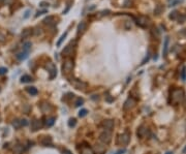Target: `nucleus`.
<instances>
[{"instance_id":"nucleus-1","label":"nucleus","mask_w":186,"mask_h":154,"mask_svg":"<svg viewBox=\"0 0 186 154\" xmlns=\"http://www.w3.org/2000/svg\"><path fill=\"white\" fill-rule=\"evenodd\" d=\"M172 102L174 105H178L184 100V92L181 89H175L172 92Z\"/></svg>"},{"instance_id":"nucleus-2","label":"nucleus","mask_w":186,"mask_h":154,"mask_svg":"<svg viewBox=\"0 0 186 154\" xmlns=\"http://www.w3.org/2000/svg\"><path fill=\"white\" fill-rule=\"evenodd\" d=\"M69 83L75 88V89H79V90H84L87 87V84L85 82H83L81 80H78V79H74V78H70Z\"/></svg>"},{"instance_id":"nucleus-3","label":"nucleus","mask_w":186,"mask_h":154,"mask_svg":"<svg viewBox=\"0 0 186 154\" xmlns=\"http://www.w3.org/2000/svg\"><path fill=\"white\" fill-rule=\"evenodd\" d=\"M73 61H72V59H66L64 62H63V65H62V71H63V73H65V74H67V73H69L72 69H73Z\"/></svg>"},{"instance_id":"nucleus-4","label":"nucleus","mask_w":186,"mask_h":154,"mask_svg":"<svg viewBox=\"0 0 186 154\" xmlns=\"http://www.w3.org/2000/svg\"><path fill=\"white\" fill-rule=\"evenodd\" d=\"M99 141L104 145H108L109 143L112 141V135L110 133V130H104L99 135Z\"/></svg>"},{"instance_id":"nucleus-5","label":"nucleus","mask_w":186,"mask_h":154,"mask_svg":"<svg viewBox=\"0 0 186 154\" xmlns=\"http://www.w3.org/2000/svg\"><path fill=\"white\" fill-rule=\"evenodd\" d=\"M46 68H47L48 71H49V74H50L49 78H50V80L55 79L56 75H57V68H56V66H55V64L52 63V62H49V63L47 64Z\"/></svg>"},{"instance_id":"nucleus-6","label":"nucleus","mask_w":186,"mask_h":154,"mask_svg":"<svg viewBox=\"0 0 186 154\" xmlns=\"http://www.w3.org/2000/svg\"><path fill=\"white\" fill-rule=\"evenodd\" d=\"M129 140H130V136L129 134L125 133V134H122L118 137V140H117V144L119 145H127L129 143Z\"/></svg>"},{"instance_id":"nucleus-7","label":"nucleus","mask_w":186,"mask_h":154,"mask_svg":"<svg viewBox=\"0 0 186 154\" xmlns=\"http://www.w3.org/2000/svg\"><path fill=\"white\" fill-rule=\"evenodd\" d=\"M74 45H75V42L73 41H71L70 43H68V45L64 48V50L62 51V55L63 56H65V57H67V56H69V55L72 53V51H73V49H74Z\"/></svg>"},{"instance_id":"nucleus-8","label":"nucleus","mask_w":186,"mask_h":154,"mask_svg":"<svg viewBox=\"0 0 186 154\" xmlns=\"http://www.w3.org/2000/svg\"><path fill=\"white\" fill-rule=\"evenodd\" d=\"M107 150V146L104 144H96L94 146V152L96 154H103Z\"/></svg>"},{"instance_id":"nucleus-9","label":"nucleus","mask_w":186,"mask_h":154,"mask_svg":"<svg viewBox=\"0 0 186 154\" xmlns=\"http://www.w3.org/2000/svg\"><path fill=\"white\" fill-rule=\"evenodd\" d=\"M149 23V20L146 17H139L137 19V24L140 25L141 27H146Z\"/></svg>"},{"instance_id":"nucleus-10","label":"nucleus","mask_w":186,"mask_h":154,"mask_svg":"<svg viewBox=\"0 0 186 154\" xmlns=\"http://www.w3.org/2000/svg\"><path fill=\"white\" fill-rule=\"evenodd\" d=\"M39 143L42 146H49L52 144V139L51 137H41L39 139Z\"/></svg>"},{"instance_id":"nucleus-11","label":"nucleus","mask_w":186,"mask_h":154,"mask_svg":"<svg viewBox=\"0 0 186 154\" xmlns=\"http://www.w3.org/2000/svg\"><path fill=\"white\" fill-rule=\"evenodd\" d=\"M135 105H136V100L134 99V98H128V99L124 102L123 108H124V110H129V109L132 108Z\"/></svg>"},{"instance_id":"nucleus-12","label":"nucleus","mask_w":186,"mask_h":154,"mask_svg":"<svg viewBox=\"0 0 186 154\" xmlns=\"http://www.w3.org/2000/svg\"><path fill=\"white\" fill-rule=\"evenodd\" d=\"M102 126L107 130H111L114 127V121L113 120H104L102 122Z\"/></svg>"},{"instance_id":"nucleus-13","label":"nucleus","mask_w":186,"mask_h":154,"mask_svg":"<svg viewBox=\"0 0 186 154\" xmlns=\"http://www.w3.org/2000/svg\"><path fill=\"white\" fill-rule=\"evenodd\" d=\"M86 28H87L86 22L85 21L80 22L79 25H78V34H83L84 32H85V30H86Z\"/></svg>"},{"instance_id":"nucleus-14","label":"nucleus","mask_w":186,"mask_h":154,"mask_svg":"<svg viewBox=\"0 0 186 154\" xmlns=\"http://www.w3.org/2000/svg\"><path fill=\"white\" fill-rule=\"evenodd\" d=\"M31 33H32V29H30V28H26V29H24L23 31H22V33H21V37L23 38V39L28 38V37L31 35Z\"/></svg>"},{"instance_id":"nucleus-15","label":"nucleus","mask_w":186,"mask_h":154,"mask_svg":"<svg viewBox=\"0 0 186 154\" xmlns=\"http://www.w3.org/2000/svg\"><path fill=\"white\" fill-rule=\"evenodd\" d=\"M28 54H29V53L22 51V52H20V53H18V54L16 55V57H17L20 61H23V60H25V59L28 57Z\"/></svg>"},{"instance_id":"nucleus-16","label":"nucleus","mask_w":186,"mask_h":154,"mask_svg":"<svg viewBox=\"0 0 186 154\" xmlns=\"http://www.w3.org/2000/svg\"><path fill=\"white\" fill-rule=\"evenodd\" d=\"M39 127H40V122L38 120H33L31 122V128H32V130L33 131H36L37 129H39Z\"/></svg>"},{"instance_id":"nucleus-17","label":"nucleus","mask_w":186,"mask_h":154,"mask_svg":"<svg viewBox=\"0 0 186 154\" xmlns=\"http://www.w3.org/2000/svg\"><path fill=\"white\" fill-rule=\"evenodd\" d=\"M42 22H43V24H46V25H52L54 22H55V18H54L53 16H49V17L43 19Z\"/></svg>"},{"instance_id":"nucleus-18","label":"nucleus","mask_w":186,"mask_h":154,"mask_svg":"<svg viewBox=\"0 0 186 154\" xmlns=\"http://www.w3.org/2000/svg\"><path fill=\"white\" fill-rule=\"evenodd\" d=\"M169 41H170L169 37H166V39H165V43H163V51H162L163 56H167V54H168V50H169Z\"/></svg>"},{"instance_id":"nucleus-19","label":"nucleus","mask_w":186,"mask_h":154,"mask_svg":"<svg viewBox=\"0 0 186 154\" xmlns=\"http://www.w3.org/2000/svg\"><path fill=\"white\" fill-rule=\"evenodd\" d=\"M31 47H32V43L30 41H26L23 43V51L29 53V51L31 50Z\"/></svg>"},{"instance_id":"nucleus-20","label":"nucleus","mask_w":186,"mask_h":154,"mask_svg":"<svg viewBox=\"0 0 186 154\" xmlns=\"http://www.w3.org/2000/svg\"><path fill=\"white\" fill-rule=\"evenodd\" d=\"M23 150H24V148L22 145H16L14 147V153L15 154H21L22 152H23Z\"/></svg>"},{"instance_id":"nucleus-21","label":"nucleus","mask_w":186,"mask_h":154,"mask_svg":"<svg viewBox=\"0 0 186 154\" xmlns=\"http://www.w3.org/2000/svg\"><path fill=\"white\" fill-rule=\"evenodd\" d=\"M31 81H33V79H32L31 76L28 75V74H24V75L21 78V82H22V83H29V82H31Z\"/></svg>"},{"instance_id":"nucleus-22","label":"nucleus","mask_w":186,"mask_h":154,"mask_svg":"<svg viewBox=\"0 0 186 154\" xmlns=\"http://www.w3.org/2000/svg\"><path fill=\"white\" fill-rule=\"evenodd\" d=\"M27 91L31 94V95H36L37 93H38V91H37V89L35 87H28L27 88Z\"/></svg>"},{"instance_id":"nucleus-23","label":"nucleus","mask_w":186,"mask_h":154,"mask_svg":"<svg viewBox=\"0 0 186 154\" xmlns=\"http://www.w3.org/2000/svg\"><path fill=\"white\" fill-rule=\"evenodd\" d=\"M54 122H55V118H54V117H51V118L47 119V121H46V125H47L48 127H50V126H52V125L54 124Z\"/></svg>"},{"instance_id":"nucleus-24","label":"nucleus","mask_w":186,"mask_h":154,"mask_svg":"<svg viewBox=\"0 0 186 154\" xmlns=\"http://www.w3.org/2000/svg\"><path fill=\"white\" fill-rule=\"evenodd\" d=\"M66 35H67V31L65 32L64 34H62V35H61V37H60V39L57 41V46H58V47H60V46H61V43H62V42H63V40L65 39V37H66Z\"/></svg>"},{"instance_id":"nucleus-25","label":"nucleus","mask_w":186,"mask_h":154,"mask_svg":"<svg viewBox=\"0 0 186 154\" xmlns=\"http://www.w3.org/2000/svg\"><path fill=\"white\" fill-rule=\"evenodd\" d=\"M145 133H146V129H145L143 126H142V127L138 130V136H139V137H141V138H143V137H144V135H145Z\"/></svg>"},{"instance_id":"nucleus-26","label":"nucleus","mask_w":186,"mask_h":154,"mask_svg":"<svg viewBox=\"0 0 186 154\" xmlns=\"http://www.w3.org/2000/svg\"><path fill=\"white\" fill-rule=\"evenodd\" d=\"M13 126L15 127V128H20L22 125H21V121L19 120V119H16V120H14V122H13Z\"/></svg>"},{"instance_id":"nucleus-27","label":"nucleus","mask_w":186,"mask_h":154,"mask_svg":"<svg viewBox=\"0 0 186 154\" xmlns=\"http://www.w3.org/2000/svg\"><path fill=\"white\" fill-rule=\"evenodd\" d=\"M181 78H182V80H183V81H185V80H186V67H185V66H183V68H182V71H181Z\"/></svg>"},{"instance_id":"nucleus-28","label":"nucleus","mask_w":186,"mask_h":154,"mask_svg":"<svg viewBox=\"0 0 186 154\" xmlns=\"http://www.w3.org/2000/svg\"><path fill=\"white\" fill-rule=\"evenodd\" d=\"M83 104H84V99H83V98H78V99L75 100V102H74L75 107H80V106H82Z\"/></svg>"},{"instance_id":"nucleus-29","label":"nucleus","mask_w":186,"mask_h":154,"mask_svg":"<svg viewBox=\"0 0 186 154\" xmlns=\"http://www.w3.org/2000/svg\"><path fill=\"white\" fill-rule=\"evenodd\" d=\"M177 16H178V12H173V13H171V15H170V19H172V20H176L177 19Z\"/></svg>"},{"instance_id":"nucleus-30","label":"nucleus","mask_w":186,"mask_h":154,"mask_svg":"<svg viewBox=\"0 0 186 154\" xmlns=\"http://www.w3.org/2000/svg\"><path fill=\"white\" fill-rule=\"evenodd\" d=\"M87 113H88V111H87V110H85V109H83V110H81V111H80L79 116H80V117H85V116L87 115Z\"/></svg>"},{"instance_id":"nucleus-31","label":"nucleus","mask_w":186,"mask_h":154,"mask_svg":"<svg viewBox=\"0 0 186 154\" xmlns=\"http://www.w3.org/2000/svg\"><path fill=\"white\" fill-rule=\"evenodd\" d=\"M5 40H6V36L4 35V33L0 31V42H5Z\"/></svg>"},{"instance_id":"nucleus-32","label":"nucleus","mask_w":186,"mask_h":154,"mask_svg":"<svg viewBox=\"0 0 186 154\" xmlns=\"http://www.w3.org/2000/svg\"><path fill=\"white\" fill-rule=\"evenodd\" d=\"M33 32H34V34H35V35H39V34H41V33H42V30H41V28L36 27V28H35V30H34Z\"/></svg>"},{"instance_id":"nucleus-33","label":"nucleus","mask_w":186,"mask_h":154,"mask_svg":"<svg viewBox=\"0 0 186 154\" xmlns=\"http://www.w3.org/2000/svg\"><path fill=\"white\" fill-rule=\"evenodd\" d=\"M15 2V0H3V4H6V5H10Z\"/></svg>"},{"instance_id":"nucleus-34","label":"nucleus","mask_w":186,"mask_h":154,"mask_svg":"<svg viewBox=\"0 0 186 154\" xmlns=\"http://www.w3.org/2000/svg\"><path fill=\"white\" fill-rule=\"evenodd\" d=\"M30 13H31V10H30V9H27L26 12H25V14H24V16H23V19H27V18H29Z\"/></svg>"},{"instance_id":"nucleus-35","label":"nucleus","mask_w":186,"mask_h":154,"mask_svg":"<svg viewBox=\"0 0 186 154\" xmlns=\"http://www.w3.org/2000/svg\"><path fill=\"white\" fill-rule=\"evenodd\" d=\"M20 121H21V125H22V126H26V125H28V121H27L26 119H21Z\"/></svg>"},{"instance_id":"nucleus-36","label":"nucleus","mask_w":186,"mask_h":154,"mask_svg":"<svg viewBox=\"0 0 186 154\" xmlns=\"http://www.w3.org/2000/svg\"><path fill=\"white\" fill-rule=\"evenodd\" d=\"M7 72V68H5V67H0V74H4V73H6Z\"/></svg>"},{"instance_id":"nucleus-37","label":"nucleus","mask_w":186,"mask_h":154,"mask_svg":"<svg viewBox=\"0 0 186 154\" xmlns=\"http://www.w3.org/2000/svg\"><path fill=\"white\" fill-rule=\"evenodd\" d=\"M68 125H69L70 127H71V126H74V125H75V120H74V119H69Z\"/></svg>"},{"instance_id":"nucleus-38","label":"nucleus","mask_w":186,"mask_h":154,"mask_svg":"<svg viewBox=\"0 0 186 154\" xmlns=\"http://www.w3.org/2000/svg\"><path fill=\"white\" fill-rule=\"evenodd\" d=\"M126 152V150L125 149H120V150H118L115 154H123V153H125Z\"/></svg>"},{"instance_id":"nucleus-39","label":"nucleus","mask_w":186,"mask_h":154,"mask_svg":"<svg viewBox=\"0 0 186 154\" xmlns=\"http://www.w3.org/2000/svg\"><path fill=\"white\" fill-rule=\"evenodd\" d=\"M42 14H47V10L45 9V10H41V12H37V14L35 15V17H38V16H40Z\"/></svg>"},{"instance_id":"nucleus-40","label":"nucleus","mask_w":186,"mask_h":154,"mask_svg":"<svg viewBox=\"0 0 186 154\" xmlns=\"http://www.w3.org/2000/svg\"><path fill=\"white\" fill-rule=\"evenodd\" d=\"M131 3V1H129V0H125V2H124V5L125 6H129V4Z\"/></svg>"},{"instance_id":"nucleus-41","label":"nucleus","mask_w":186,"mask_h":154,"mask_svg":"<svg viewBox=\"0 0 186 154\" xmlns=\"http://www.w3.org/2000/svg\"><path fill=\"white\" fill-rule=\"evenodd\" d=\"M49 4L47 3V2H40V6L41 7H45V6H48Z\"/></svg>"},{"instance_id":"nucleus-42","label":"nucleus","mask_w":186,"mask_h":154,"mask_svg":"<svg viewBox=\"0 0 186 154\" xmlns=\"http://www.w3.org/2000/svg\"><path fill=\"white\" fill-rule=\"evenodd\" d=\"M107 100H108V101H113V100H114V98H113V97H108V98H107Z\"/></svg>"},{"instance_id":"nucleus-43","label":"nucleus","mask_w":186,"mask_h":154,"mask_svg":"<svg viewBox=\"0 0 186 154\" xmlns=\"http://www.w3.org/2000/svg\"><path fill=\"white\" fill-rule=\"evenodd\" d=\"M64 153H65V154H71V153H70L68 150H64Z\"/></svg>"},{"instance_id":"nucleus-44","label":"nucleus","mask_w":186,"mask_h":154,"mask_svg":"<svg viewBox=\"0 0 186 154\" xmlns=\"http://www.w3.org/2000/svg\"><path fill=\"white\" fill-rule=\"evenodd\" d=\"M183 152H184V153H186V147L184 148V150H183Z\"/></svg>"},{"instance_id":"nucleus-45","label":"nucleus","mask_w":186,"mask_h":154,"mask_svg":"<svg viewBox=\"0 0 186 154\" xmlns=\"http://www.w3.org/2000/svg\"><path fill=\"white\" fill-rule=\"evenodd\" d=\"M167 154H173V152H168Z\"/></svg>"},{"instance_id":"nucleus-46","label":"nucleus","mask_w":186,"mask_h":154,"mask_svg":"<svg viewBox=\"0 0 186 154\" xmlns=\"http://www.w3.org/2000/svg\"><path fill=\"white\" fill-rule=\"evenodd\" d=\"M0 3H3V0H0Z\"/></svg>"}]
</instances>
